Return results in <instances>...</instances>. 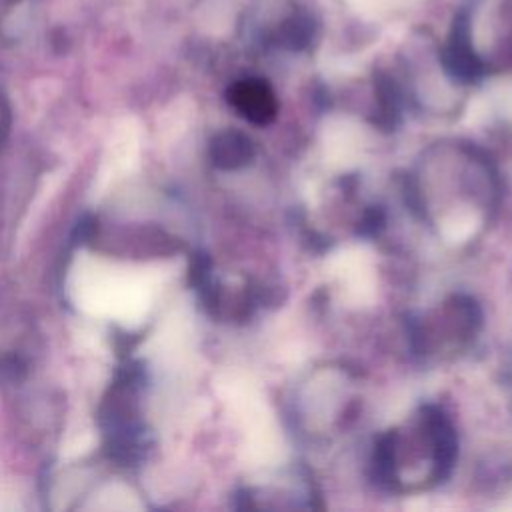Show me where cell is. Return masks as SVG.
<instances>
[{"label":"cell","instance_id":"cell-1","mask_svg":"<svg viewBox=\"0 0 512 512\" xmlns=\"http://www.w3.org/2000/svg\"><path fill=\"white\" fill-rule=\"evenodd\" d=\"M234 102L240 108V112H244L254 122H266L274 112L272 96L262 86H240L234 96Z\"/></svg>","mask_w":512,"mask_h":512},{"label":"cell","instance_id":"cell-2","mask_svg":"<svg viewBox=\"0 0 512 512\" xmlns=\"http://www.w3.org/2000/svg\"><path fill=\"white\" fill-rule=\"evenodd\" d=\"M216 160L224 166H236L250 156V142L244 136H222L214 152Z\"/></svg>","mask_w":512,"mask_h":512}]
</instances>
